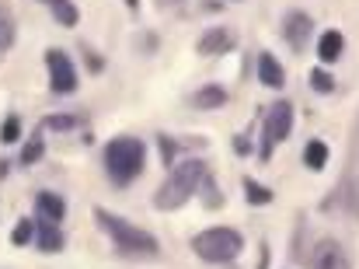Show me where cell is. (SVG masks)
<instances>
[{"label":"cell","mask_w":359,"mask_h":269,"mask_svg":"<svg viewBox=\"0 0 359 269\" xmlns=\"http://www.w3.org/2000/svg\"><path fill=\"white\" fill-rule=\"evenodd\" d=\"M147 164V147L136 136H116L105 147V171L116 185H129Z\"/></svg>","instance_id":"2"},{"label":"cell","mask_w":359,"mask_h":269,"mask_svg":"<svg viewBox=\"0 0 359 269\" xmlns=\"http://www.w3.org/2000/svg\"><path fill=\"white\" fill-rule=\"evenodd\" d=\"M342 46H346L342 32H325L321 42H318V56H321L325 63H335V60L342 56Z\"/></svg>","instance_id":"14"},{"label":"cell","mask_w":359,"mask_h":269,"mask_svg":"<svg viewBox=\"0 0 359 269\" xmlns=\"http://www.w3.org/2000/svg\"><path fill=\"white\" fill-rule=\"evenodd\" d=\"M95 221L112 235V242H116V249L119 252H136V256H157V238L154 235H147V231H140V228H133L129 221H122L116 214H109V210H95Z\"/></svg>","instance_id":"3"},{"label":"cell","mask_w":359,"mask_h":269,"mask_svg":"<svg viewBox=\"0 0 359 269\" xmlns=\"http://www.w3.org/2000/svg\"><path fill=\"white\" fill-rule=\"evenodd\" d=\"M192 102H196V109H203V112H210V109H224V105H227V91L217 88V84H206V88L196 91Z\"/></svg>","instance_id":"13"},{"label":"cell","mask_w":359,"mask_h":269,"mask_svg":"<svg viewBox=\"0 0 359 269\" xmlns=\"http://www.w3.org/2000/svg\"><path fill=\"white\" fill-rule=\"evenodd\" d=\"M192 249L203 263H231V259L241 256L244 242H241V235L234 228H210V231L192 238Z\"/></svg>","instance_id":"4"},{"label":"cell","mask_w":359,"mask_h":269,"mask_svg":"<svg viewBox=\"0 0 359 269\" xmlns=\"http://www.w3.org/2000/svg\"><path fill=\"white\" fill-rule=\"evenodd\" d=\"M196 49H199L203 56H220V53H231V49H234V35H231L227 28H210V32H203V35H199Z\"/></svg>","instance_id":"9"},{"label":"cell","mask_w":359,"mask_h":269,"mask_svg":"<svg viewBox=\"0 0 359 269\" xmlns=\"http://www.w3.org/2000/svg\"><path fill=\"white\" fill-rule=\"evenodd\" d=\"M46 67H49V88L56 95L77 91V70H74V63H70V56L63 49H49L46 53Z\"/></svg>","instance_id":"6"},{"label":"cell","mask_w":359,"mask_h":269,"mask_svg":"<svg viewBox=\"0 0 359 269\" xmlns=\"http://www.w3.org/2000/svg\"><path fill=\"white\" fill-rule=\"evenodd\" d=\"M18 136H21V119H18V116H7L4 126H0V140H4V143H14Z\"/></svg>","instance_id":"19"},{"label":"cell","mask_w":359,"mask_h":269,"mask_svg":"<svg viewBox=\"0 0 359 269\" xmlns=\"http://www.w3.org/2000/svg\"><path fill=\"white\" fill-rule=\"evenodd\" d=\"M304 164H307L311 171H321V168L328 164V147H325L321 140H311L307 150H304Z\"/></svg>","instance_id":"16"},{"label":"cell","mask_w":359,"mask_h":269,"mask_svg":"<svg viewBox=\"0 0 359 269\" xmlns=\"http://www.w3.org/2000/svg\"><path fill=\"white\" fill-rule=\"evenodd\" d=\"M42 154H46V143H42V130H39V136H35L32 143H25V150H21V164H35Z\"/></svg>","instance_id":"18"},{"label":"cell","mask_w":359,"mask_h":269,"mask_svg":"<svg viewBox=\"0 0 359 269\" xmlns=\"http://www.w3.org/2000/svg\"><path fill=\"white\" fill-rule=\"evenodd\" d=\"M311 88H314V91H321V95H328V91L335 88V81H332V74H325V70L318 67V70L311 74Z\"/></svg>","instance_id":"20"},{"label":"cell","mask_w":359,"mask_h":269,"mask_svg":"<svg viewBox=\"0 0 359 269\" xmlns=\"http://www.w3.org/2000/svg\"><path fill=\"white\" fill-rule=\"evenodd\" d=\"M311 32H314V21H311L304 11H290V14L283 18V35H286V42H290L293 49H304L307 39H311Z\"/></svg>","instance_id":"8"},{"label":"cell","mask_w":359,"mask_h":269,"mask_svg":"<svg viewBox=\"0 0 359 269\" xmlns=\"http://www.w3.org/2000/svg\"><path fill=\"white\" fill-rule=\"evenodd\" d=\"M203 178H206V164H203L199 157L182 161V164H171V175H168L164 185L154 192V206H157V210H178V206H185Z\"/></svg>","instance_id":"1"},{"label":"cell","mask_w":359,"mask_h":269,"mask_svg":"<svg viewBox=\"0 0 359 269\" xmlns=\"http://www.w3.org/2000/svg\"><path fill=\"white\" fill-rule=\"evenodd\" d=\"M126 4H129V7H136V0H126Z\"/></svg>","instance_id":"23"},{"label":"cell","mask_w":359,"mask_h":269,"mask_svg":"<svg viewBox=\"0 0 359 269\" xmlns=\"http://www.w3.org/2000/svg\"><path fill=\"white\" fill-rule=\"evenodd\" d=\"M311 269H353L349 266V256L339 242L325 238L314 245V256H311Z\"/></svg>","instance_id":"7"},{"label":"cell","mask_w":359,"mask_h":269,"mask_svg":"<svg viewBox=\"0 0 359 269\" xmlns=\"http://www.w3.org/2000/svg\"><path fill=\"white\" fill-rule=\"evenodd\" d=\"M293 130V105L290 102H276L265 112V126H262V157L272 154L276 143H283Z\"/></svg>","instance_id":"5"},{"label":"cell","mask_w":359,"mask_h":269,"mask_svg":"<svg viewBox=\"0 0 359 269\" xmlns=\"http://www.w3.org/2000/svg\"><path fill=\"white\" fill-rule=\"evenodd\" d=\"M35 245L42 252H63V235L53 221H39V231H35Z\"/></svg>","instance_id":"12"},{"label":"cell","mask_w":359,"mask_h":269,"mask_svg":"<svg viewBox=\"0 0 359 269\" xmlns=\"http://www.w3.org/2000/svg\"><path fill=\"white\" fill-rule=\"evenodd\" d=\"M244 196H248V203H251V206H262V203H272V192H269L265 185H258L255 178H244Z\"/></svg>","instance_id":"17"},{"label":"cell","mask_w":359,"mask_h":269,"mask_svg":"<svg viewBox=\"0 0 359 269\" xmlns=\"http://www.w3.org/2000/svg\"><path fill=\"white\" fill-rule=\"evenodd\" d=\"M49 7H53V18H56L63 28H74V25L81 21V11H77L74 0H49Z\"/></svg>","instance_id":"15"},{"label":"cell","mask_w":359,"mask_h":269,"mask_svg":"<svg viewBox=\"0 0 359 269\" xmlns=\"http://www.w3.org/2000/svg\"><path fill=\"white\" fill-rule=\"evenodd\" d=\"M258 81L265 88H283L286 84V74H283V67H279V60L272 53H262L258 56Z\"/></svg>","instance_id":"10"},{"label":"cell","mask_w":359,"mask_h":269,"mask_svg":"<svg viewBox=\"0 0 359 269\" xmlns=\"http://www.w3.org/2000/svg\"><path fill=\"white\" fill-rule=\"evenodd\" d=\"M74 126H77L74 116H49V119H42L39 130H74Z\"/></svg>","instance_id":"21"},{"label":"cell","mask_w":359,"mask_h":269,"mask_svg":"<svg viewBox=\"0 0 359 269\" xmlns=\"http://www.w3.org/2000/svg\"><path fill=\"white\" fill-rule=\"evenodd\" d=\"M28 238H32V221H21V224L14 228V235H11V242H14V245H25Z\"/></svg>","instance_id":"22"},{"label":"cell","mask_w":359,"mask_h":269,"mask_svg":"<svg viewBox=\"0 0 359 269\" xmlns=\"http://www.w3.org/2000/svg\"><path fill=\"white\" fill-rule=\"evenodd\" d=\"M35 210H39V217H42V221L60 224V221H63V214H67V203H63L56 192H39V196H35Z\"/></svg>","instance_id":"11"}]
</instances>
